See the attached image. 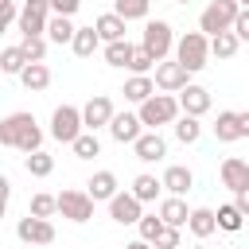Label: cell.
I'll list each match as a JSON object with an SVG mask.
<instances>
[{"instance_id":"cell-1","label":"cell","mask_w":249,"mask_h":249,"mask_svg":"<svg viewBox=\"0 0 249 249\" xmlns=\"http://www.w3.org/2000/svg\"><path fill=\"white\" fill-rule=\"evenodd\" d=\"M0 144L4 148H19V152H43L39 144H43V128L35 124V117L31 113H8L4 121H0Z\"/></svg>"},{"instance_id":"cell-2","label":"cell","mask_w":249,"mask_h":249,"mask_svg":"<svg viewBox=\"0 0 249 249\" xmlns=\"http://www.w3.org/2000/svg\"><path fill=\"white\" fill-rule=\"evenodd\" d=\"M237 16H241V4H237V0H210V4L202 8V16H198V31L214 39V35H222V31H233Z\"/></svg>"},{"instance_id":"cell-3","label":"cell","mask_w":249,"mask_h":249,"mask_svg":"<svg viewBox=\"0 0 249 249\" xmlns=\"http://www.w3.org/2000/svg\"><path fill=\"white\" fill-rule=\"evenodd\" d=\"M175 62H183L191 74L202 70V66L210 62V35H202V31L179 35V43H175Z\"/></svg>"},{"instance_id":"cell-4","label":"cell","mask_w":249,"mask_h":249,"mask_svg":"<svg viewBox=\"0 0 249 249\" xmlns=\"http://www.w3.org/2000/svg\"><path fill=\"white\" fill-rule=\"evenodd\" d=\"M82 128H86V121H82V109L78 105H58L51 113V136L58 144H74L82 136Z\"/></svg>"},{"instance_id":"cell-5","label":"cell","mask_w":249,"mask_h":249,"mask_svg":"<svg viewBox=\"0 0 249 249\" xmlns=\"http://www.w3.org/2000/svg\"><path fill=\"white\" fill-rule=\"evenodd\" d=\"M140 47L156 58V62H167V54H171V47H175V35H171V23L167 19H148V27H144V39H140Z\"/></svg>"},{"instance_id":"cell-6","label":"cell","mask_w":249,"mask_h":249,"mask_svg":"<svg viewBox=\"0 0 249 249\" xmlns=\"http://www.w3.org/2000/svg\"><path fill=\"white\" fill-rule=\"evenodd\" d=\"M179 117V97H171V93H156V97H148L144 105H140V121L156 132L160 124H171Z\"/></svg>"},{"instance_id":"cell-7","label":"cell","mask_w":249,"mask_h":249,"mask_svg":"<svg viewBox=\"0 0 249 249\" xmlns=\"http://www.w3.org/2000/svg\"><path fill=\"white\" fill-rule=\"evenodd\" d=\"M47 23H51V0H23V12H19V31H23V39H35V35H43L47 31Z\"/></svg>"},{"instance_id":"cell-8","label":"cell","mask_w":249,"mask_h":249,"mask_svg":"<svg viewBox=\"0 0 249 249\" xmlns=\"http://www.w3.org/2000/svg\"><path fill=\"white\" fill-rule=\"evenodd\" d=\"M58 214L70 222H89L93 218V198L89 191H62L58 195Z\"/></svg>"},{"instance_id":"cell-9","label":"cell","mask_w":249,"mask_h":249,"mask_svg":"<svg viewBox=\"0 0 249 249\" xmlns=\"http://www.w3.org/2000/svg\"><path fill=\"white\" fill-rule=\"evenodd\" d=\"M109 218H113L117 226H140V218H144V202H140L132 191H121V195L109 202Z\"/></svg>"},{"instance_id":"cell-10","label":"cell","mask_w":249,"mask_h":249,"mask_svg":"<svg viewBox=\"0 0 249 249\" xmlns=\"http://www.w3.org/2000/svg\"><path fill=\"white\" fill-rule=\"evenodd\" d=\"M16 237L27 241V245H51V241H54V226H51V218L27 214V218L16 222Z\"/></svg>"},{"instance_id":"cell-11","label":"cell","mask_w":249,"mask_h":249,"mask_svg":"<svg viewBox=\"0 0 249 249\" xmlns=\"http://www.w3.org/2000/svg\"><path fill=\"white\" fill-rule=\"evenodd\" d=\"M113 117H117V113H113V101H109L105 93H93V97L82 105V121H86V128H89V132L109 128V124H113Z\"/></svg>"},{"instance_id":"cell-12","label":"cell","mask_w":249,"mask_h":249,"mask_svg":"<svg viewBox=\"0 0 249 249\" xmlns=\"http://www.w3.org/2000/svg\"><path fill=\"white\" fill-rule=\"evenodd\" d=\"M156 86H160L163 93H183V89L191 86V70H187L183 62H160V66H156Z\"/></svg>"},{"instance_id":"cell-13","label":"cell","mask_w":249,"mask_h":249,"mask_svg":"<svg viewBox=\"0 0 249 249\" xmlns=\"http://www.w3.org/2000/svg\"><path fill=\"white\" fill-rule=\"evenodd\" d=\"M109 136H113L117 144H136V140L144 136V121H140V113H117L113 124H109Z\"/></svg>"},{"instance_id":"cell-14","label":"cell","mask_w":249,"mask_h":249,"mask_svg":"<svg viewBox=\"0 0 249 249\" xmlns=\"http://www.w3.org/2000/svg\"><path fill=\"white\" fill-rule=\"evenodd\" d=\"M218 175H222V187H230L233 195L249 187V163H245V160H237V156L222 160V171H218Z\"/></svg>"},{"instance_id":"cell-15","label":"cell","mask_w":249,"mask_h":249,"mask_svg":"<svg viewBox=\"0 0 249 249\" xmlns=\"http://www.w3.org/2000/svg\"><path fill=\"white\" fill-rule=\"evenodd\" d=\"M179 109H183L187 117H202V113L210 109V89H206V86H195V82H191V86H187V89L179 93Z\"/></svg>"},{"instance_id":"cell-16","label":"cell","mask_w":249,"mask_h":249,"mask_svg":"<svg viewBox=\"0 0 249 249\" xmlns=\"http://www.w3.org/2000/svg\"><path fill=\"white\" fill-rule=\"evenodd\" d=\"M191 187H195V171H191V167H183V163H171V167L163 171V191H167V195L183 198Z\"/></svg>"},{"instance_id":"cell-17","label":"cell","mask_w":249,"mask_h":249,"mask_svg":"<svg viewBox=\"0 0 249 249\" xmlns=\"http://www.w3.org/2000/svg\"><path fill=\"white\" fill-rule=\"evenodd\" d=\"M132 152H136V160L156 163V160H163V156H167V140H163L160 132H144V136L132 144Z\"/></svg>"},{"instance_id":"cell-18","label":"cell","mask_w":249,"mask_h":249,"mask_svg":"<svg viewBox=\"0 0 249 249\" xmlns=\"http://www.w3.org/2000/svg\"><path fill=\"white\" fill-rule=\"evenodd\" d=\"M86 191H89V198L93 202H113L121 191H117V175L113 171H93V179L86 183Z\"/></svg>"},{"instance_id":"cell-19","label":"cell","mask_w":249,"mask_h":249,"mask_svg":"<svg viewBox=\"0 0 249 249\" xmlns=\"http://www.w3.org/2000/svg\"><path fill=\"white\" fill-rule=\"evenodd\" d=\"M124 101H132V105H144L148 97H156V82L148 78V74H132L128 82H124Z\"/></svg>"},{"instance_id":"cell-20","label":"cell","mask_w":249,"mask_h":249,"mask_svg":"<svg viewBox=\"0 0 249 249\" xmlns=\"http://www.w3.org/2000/svg\"><path fill=\"white\" fill-rule=\"evenodd\" d=\"M214 136H218L222 144H233V140H241V136H245V132H241V113H233V109L218 113V121H214Z\"/></svg>"},{"instance_id":"cell-21","label":"cell","mask_w":249,"mask_h":249,"mask_svg":"<svg viewBox=\"0 0 249 249\" xmlns=\"http://www.w3.org/2000/svg\"><path fill=\"white\" fill-rule=\"evenodd\" d=\"M187 230H191L198 241H202V237H210V233L218 230V210H210V206H195V210H191Z\"/></svg>"},{"instance_id":"cell-22","label":"cell","mask_w":249,"mask_h":249,"mask_svg":"<svg viewBox=\"0 0 249 249\" xmlns=\"http://www.w3.org/2000/svg\"><path fill=\"white\" fill-rule=\"evenodd\" d=\"M156 214L163 218V226H175V230L191 222V210H187V202H183V198H175V195H171V198H163Z\"/></svg>"},{"instance_id":"cell-23","label":"cell","mask_w":249,"mask_h":249,"mask_svg":"<svg viewBox=\"0 0 249 249\" xmlns=\"http://www.w3.org/2000/svg\"><path fill=\"white\" fill-rule=\"evenodd\" d=\"M97 35H101V43H121L124 39V19L117 16V12H105V16H97Z\"/></svg>"},{"instance_id":"cell-24","label":"cell","mask_w":249,"mask_h":249,"mask_svg":"<svg viewBox=\"0 0 249 249\" xmlns=\"http://www.w3.org/2000/svg\"><path fill=\"white\" fill-rule=\"evenodd\" d=\"M74 35H78V27L70 23V16H51V23H47V39L51 43H74Z\"/></svg>"},{"instance_id":"cell-25","label":"cell","mask_w":249,"mask_h":249,"mask_svg":"<svg viewBox=\"0 0 249 249\" xmlns=\"http://www.w3.org/2000/svg\"><path fill=\"white\" fill-rule=\"evenodd\" d=\"M27 66H31V58H27L23 47H4V51H0V70H4V74H23Z\"/></svg>"},{"instance_id":"cell-26","label":"cell","mask_w":249,"mask_h":249,"mask_svg":"<svg viewBox=\"0 0 249 249\" xmlns=\"http://www.w3.org/2000/svg\"><path fill=\"white\" fill-rule=\"evenodd\" d=\"M19 82H23V89H31V93L47 89V86H51V70H47V62H31V66L19 74Z\"/></svg>"},{"instance_id":"cell-27","label":"cell","mask_w":249,"mask_h":249,"mask_svg":"<svg viewBox=\"0 0 249 249\" xmlns=\"http://www.w3.org/2000/svg\"><path fill=\"white\" fill-rule=\"evenodd\" d=\"M70 47H74V54H78V58H89V54L101 47L97 27H78V35H74V43H70Z\"/></svg>"},{"instance_id":"cell-28","label":"cell","mask_w":249,"mask_h":249,"mask_svg":"<svg viewBox=\"0 0 249 249\" xmlns=\"http://www.w3.org/2000/svg\"><path fill=\"white\" fill-rule=\"evenodd\" d=\"M132 54H136V47H132L128 39H121V43H105V62H109V66H124V70H128Z\"/></svg>"},{"instance_id":"cell-29","label":"cell","mask_w":249,"mask_h":249,"mask_svg":"<svg viewBox=\"0 0 249 249\" xmlns=\"http://www.w3.org/2000/svg\"><path fill=\"white\" fill-rule=\"evenodd\" d=\"M160 191H163V179H156V175H136V179H132V195H136L140 202H156Z\"/></svg>"},{"instance_id":"cell-30","label":"cell","mask_w":249,"mask_h":249,"mask_svg":"<svg viewBox=\"0 0 249 249\" xmlns=\"http://www.w3.org/2000/svg\"><path fill=\"white\" fill-rule=\"evenodd\" d=\"M148 8L152 0H113V12L128 23V19H148Z\"/></svg>"},{"instance_id":"cell-31","label":"cell","mask_w":249,"mask_h":249,"mask_svg":"<svg viewBox=\"0 0 249 249\" xmlns=\"http://www.w3.org/2000/svg\"><path fill=\"white\" fill-rule=\"evenodd\" d=\"M237 47H241V39H237L233 31H222V35L210 39V54H214V58H233Z\"/></svg>"},{"instance_id":"cell-32","label":"cell","mask_w":249,"mask_h":249,"mask_svg":"<svg viewBox=\"0 0 249 249\" xmlns=\"http://www.w3.org/2000/svg\"><path fill=\"white\" fill-rule=\"evenodd\" d=\"M198 136H202V124H198V117H187V113H183V117L175 121V140H179V144H195Z\"/></svg>"},{"instance_id":"cell-33","label":"cell","mask_w":249,"mask_h":249,"mask_svg":"<svg viewBox=\"0 0 249 249\" xmlns=\"http://www.w3.org/2000/svg\"><path fill=\"white\" fill-rule=\"evenodd\" d=\"M23 167H27V175H35V179H47V175L54 171V156H47V152H31V156L23 160Z\"/></svg>"},{"instance_id":"cell-34","label":"cell","mask_w":249,"mask_h":249,"mask_svg":"<svg viewBox=\"0 0 249 249\" xmlns=\"http://www.w3.org/2000/svg\"><path fill=\"white\" fill-rule=\"evenodd\" d=\"M70 148H74L78 160H93V156H101V140H97V132H82Z\"/></svg>"},{"instance_id":"cell-35","label":"cell","mask_w":249,"mask_h":249,"mask_svg":"<svg viewBox=\"0 0 249 249\" xmlns=\"http://www.w3.org/2000/svg\"><path fill=\"white\" fill-rule=\"evenodd\" d=\"M241 222H245V214H241L233 202L218 206V230H226V233H237V230H241Z\"/></svg>"},{"instance_id":"cell-36","label":"cell","mask_w":249,"mask_h":249,"mask_svg":"<svg viewBox=\"0 0 249 249\" xmlns=\"http://www.w3.org/2000/svg\"><path fill=\"white\" fill-rule=\"evenodd\" d=\"M54 210H58V195H43V191L31 195V210H27V214H35V218H51Z\"/></svg>"},{"instance_id":"cell-37","label":"cell","mask_w":249,"mask_h":249,"mask_svg":"<svg viewBox=\"0 0 249 249\" xmlns=\"http://www.w3.org/2000/svg\"><path fill=\"white\" fill-rule=\"evenodd\" d=\"M136 230H140V241H152V245H156V237L163 233V218H160V214H144Z\"/></svg>"},{"instance_id":"cell-38","label":"cell","mask_w":249,"mask_h":249,"mask_svg":"<svg viewBox=\"0 0 249 249\" xmlns=\"http://www.w3.org/2000/svg\"><path fill=\"white\" fill-rule=\"evenodd\" d=\"M19 47L27 51V58H31V62H43V58H47V39H43V35H35V39H23Z\"/></svg>"},{"instance_id":"cell-39","label":"cell","mask_w":249,"mask_h":249,"mask_svg":"<svg viewBox=\"0 0 249 249\" xmlns=\"http://www.w3.org/2000/svg\"><path fill=\"white\" fill-rule=\"evenodd\" d=\"M152 66H160V62H156V58H152V54H148L144 47H136V54H132V62H128V70H132V74H148Z\"/></svg>"},{"instance_id":"cell-40","label":"cell","mask_w":249,"mask_h":249,"mask_svg":"<svg viewBox=\"0 0 249 249\" xmlns=\"http://www.w3.org/2000/svg\"><path fill=\"white\" fill-rule=\"evenodd\" d=\"M156 249H179V230L175 226H163V233L156 237Z\"/></svg>"},{"instance_id":"cell-41","label":"cell","mask_w":249,"mask_h":249,"mask_svg":"<svg viewBox=\"0 0 249 249\" xmlns=\"http://www.w3.org/2000/svg\"><path fill=\"white\" fill-rule=\"evenodd\" d=\"M82 8V0H51V12L54 16H74Z\"/></svg>"},{"instance_id":"cell-42","label":"cell","mask_w":249,"mask_h":249,"mask_svg":"<svg viewBox=\"0 0 249 249\" xmlns=\"http://www.w3.org/2000/svg\"><path fill=\"white\" fill-rule=\"evenodd\" d=\"M19 12H23V8H16V0H8V4H4V16H0V27L19 23Z\"/></svg>"},{"instance_id":"cell-43","label":"cell","mask_w":249,"mask_h":249,"mask_svg":"<svg viewBox=\"0 0 249 249\" xmlns=\"http://www.w3.org/2000/svg\"><path fill=\"white\" fill-rule=\"evenodd\" d=\"M233 35H237L241 43H249V8H241V16H237V23H233Z\"/></svg>"},{"instance_id":"cell-44","label":"cell","mask_w":249,"mask_h":249,"mask_svg":"<svg viewBox=\"0 0 249 249\" xmlns=\"http://www.w3.org/2000/svg\"><path fill=\"white\" fill-rule=\"evenodd\" d=\"M233 206H237V210H241V214L249 218V187H245V191H237V198H233Z\"/></svg>"},{"instance_id":"cell-45","label":"cell","mask_w":249,"mask_h":249,"mask_svg":"<svg viewBox=\"0 0 249 249\" xmlns=\"http://www.w3.org/2000/svg\"><path fill=\"white\" fill-rule=\"evenodd\" d=\"M124 249H156V245H152V241H128Z\"/></svg>"},{"instance_id":"cell-46","label":"cell","mask_w":249,"mask_h":249,"mask_svg":"<svg viewBox=\"0 0 249 249\" xmlns=\"http://www.w3.org/2000/svg\"><path fill=\"white\" fill-rule=\"evenodd\" d=\"M241 132H245V136H249V109H245V113H241Z\"/></svg>"},{"instance_id":"cell-47","label":"cell","mask_w":249,"mask_h":249,"mask_svg":"<svg viewBox=\"0 0 249 249\" xmlns=\"http://www.w3.org/2000/svg\"><path fill=\"white\" fill-rule=\"evenodd\" d=\"M237 4H241V8H249V0H237Z\"/></svg>"},{"instance_id":"cell-48","label":"cell","mask_w":249,"mask_h":249,"mask_svg":"<svg viewBox=\"0 0 249 249\" xmlns=\"http://www.w3.org/2000/svg\"><path fill=\"white\" fill-rule=\"evenodd\" d=\"M175 4H191V0H175Z\"/></svg>"},{"instance_id":"cell-49","label":"cell","mask_w":249,"mask_h":249,"mask_svg":"<svg viewBox=\"0 0 249 249\" xmlns=\"http://www.w3.org/2000/svg\"><path fill=\"white\" fill-rule=\"evenodd\" d=\"M195 249H206V245H195Z\"/></svg>"},{"instance_id":"cell-50","label":"cell","mask_w":249,"mask_h":249,"mask_svg":"<svg viewBox=\"0 0 249 249\" xmlns=\"http://www.w3.org/2000/svg\"><path fill=\"white\" fill-rule=\"evenodd\" d=\"M0 4H8V0H0Z\"/></svg>"}]
</instances>
